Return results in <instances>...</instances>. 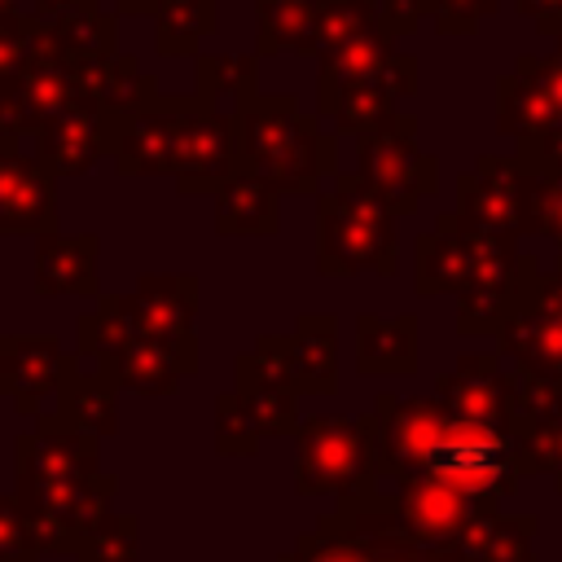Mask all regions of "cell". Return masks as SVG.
Instances as JSON below:
<instances>
[{
	"mask_svg": "<svg viewBox=\"0 0 562 562\" xmlns=\"http://www.w3.org/2000/svg\"><path fill=\"white\" fill-rule=\"evenodd\" d=\"M522 18H531V26L540 35H553L562 40V0H514Z\"/></svg>",
	"mask_w": 562,
	"mask_h": 562,
	"instance_id": "42",
	"label": "cell"
},
{
	"mask_svg": "<svg viewBox=\"0 0 562 562\" xmlns=\"http://www.w3.org/2000/svg\"><path fill=\"white\" fill-rule=\"evenodd\" d=\"M184 97H158L132 114L105 119V158L119 176H171Z\"/></svg>",
	"mask_w": 562,
	"mask_h": 562,
	"instance_id": "14",
	"label": "cell"
},
{
	"mask_svg": "<svg viewBox=\"0 0 562 562\" xmlns=\"http://www.w3.org/2000/svg\"><path fill=\"white\" fill-rule=\"evenodd\" d=\"M237 171V136L233 119L206 105L198 92H184V114H180V136H176V162L171 180L184 198L215 193L228 176Z\"/></svg>",
	"mask_w": 562,
	"mask_h": 562,
	"instance_id": "13",
	"label": "cell"
},
{
	"mask_svg": "<svg viewBox=\"0 0 562 562\" xmlns=\"http://www.w3.org/2000/svg\"><path fill=\"white\" fill-rule=\"evenodd\" d=\"M136 558H140V522L119 509H110L75 553V562H136Z\"/></svg>",
	"mask_w": 562,
	"mask_h": 562,
	"instance_id": "36",
	"label": "cell"
},
{
	"mask_svg": "<svg viewBox=\"0 0 562 562\" xmlns=\"http://www.w3.org/2000/svg\"><path fill=\"white\" fill-rule=\"evenodd\" d=\"M294 487L299 496H334L338 505L369 501L382 479L378 417L373 413H316L294 435Z\"/></svg>",
	"mask_w": 562,
	"mask_h": 562,
	"instance_id": "5",
	"label": "cell"
},
{
	"mask_svg": "<svg viewBox=\"0 0 562 562\" xmlns=\"http://www.w3.org/2000/svg\"><path fill=\"white\" fill-rule=\"evenodd\" d=\"M57 228V176L18 140H0V237H44Z\"/></svg>",
	"mask_w": 562,
	"mask_h": 562,
	"instance_id": "18",
	"label": "cell"
},
{
	"mask_svg": "<svg viewBox=\"0 0 562 562\" xmlns=\"http://www.w3.org/2000/svg\"><path fill=\"white\" fill-rule=\"evenodd\" d=\"M527 66L536 70V79L544 83V92L562 105V40H558V53H549V57H527Z\"/></svg>",
	"mask_w": 562,
	"mask_h": 562,
	"instance_id": "43",
	"label": "cell"
},
{
	"mask_svg": "<svg viewBox=\"0 0 562 562\" xmlns=\"http://www.w3.org/2000/svg\"><path fill=\"white\" fill-rule=\"evenodd\" d=\"M237 171L263 176L277 193H316L338 171V132L303 114L294 92H263L233 119Z\"/></svg>",
	"mask_w": 562,
	"mask_h": 562,
	"instance_id": "3",
	"label": "cell"
},
{
	"mask_svg": "<svg viewBox=\"0 0 562 562\" xmlns=\"http://www.w3.org/2000/svg\"><path fill=\"white\" fill-rule=\"evenodd\" d=\"M474 272V228L448 211L435 228L417 233L413 241V285L417 294H461Z\"/></svg>",
	"mask_w": 562,
	"mask_h": 562,
	"instance_id": "22",
	"label": "cell"
},
{
	"mask_svg": "<svg viewBox=\"0 0 562 562\" xmlns=\"http://www.w3.org/2000/svg\"><path fill=\"white\" fill-rule=\"evenodd\" d=\"M435 400L457 417L514 430V422H518V373L501 369V356H461L448 373L435 378Z\"/></svg>",
	"mask_w": 562,
	"mask_h": 562,
	"instance_id": "19",
	"label": "cell"
},
{
	"mask_svg": "<svg viewBox=\"0 0 562 562\" xmlns=\"http://www.w3.org/2000/svg\"><path fill=\"white\" fill-rule=\"evenodd\" d=\"M316 9H321V0H255V18H259L255 53L259 57H272V53L307 57Z\"/></svg>",
	"mask_w": 562,
	"mask_h": 562,
	"instance_id": "31",
	"label": "cell"
},
{
	"mask_svg": "<svg viewBox=\"0 0 562 562\" xmlns=\"http://www.w3.org/2000/svg\"><path fill=\"white\" fill-rule=\"evenodd\" d=\"M66 356V342L53 334H0V395L22 417L53 413Z\"/></svg>",
	"mask_w": 562,
	"mask_h": 562,
	"instance_id": "17",
	"label": "cell"
},
{
	"mask_svg": "<svg viewBox=\"0 0 562 562\" xmlns=\"http://www.w3.org/2000/svg\"><path fill=\"white\" fill-rule=\"evenodd\" d=\"M373 417H378L382 474L391 483L435 479L496 509V501H505L527 474V452L518 430L457 417L439 400H422V395L400 400L382 391L373 400Z\"/></svg>",
	"mask_w": 562,
	"mask_h": 562,
	"instance_id": "1",
	"label": "cell"
},
{
	"mask_svg": "<svg viewBox=\"0 0 562 562\" xmlns=\"http://www.w3.org/2000/svg\"><path fill=\"white\" fill-rule=\"evenodd\" d=\"M13 9H18V0H0V18H9Z\"/></svg>",
	"mask_w": 562,
	"mask_h": 562,
	"instance_id": "46",
	"label": "cell"
},
{
	"mask_svg": "<svg viewBox=\"0 0 562 562\" xmlns=\"http://www.w3.org/2000/svg\"><path fill=\"white\" fill-rule=\"evenodd\" d=\"M101 66L105 61H75L53 26L40 22V35L31 44V57L26 66L0 83V140H35V132L61 114L75 97H97V79H101Z\"/></svg>",
	"mask_w": 562,
	"mask_h": 562,
	"instance_id": "6",
	"label": "cell"
},
{
	"mask_svg": "<svg viewBox=\"0 0 562 562\" xmlns=\"http://www.w3.org/2000/svg\"><path fill=\"white\" fill-rule=\"evenodd\" d=\"M220 31V0H162L154 13V44L162 57H198L202 40Z\"/></svg>",
	"mask_w": 562,
	"mask_h": 562,
	"instance_id": "32",
	"label": "cell"
},
{
	"mask_svg": "<svg viewBox=\"0 0 562 562\" xmlns=\"http://www.w3.org/2000/svg\"><path fill=\"white\" fill-rule=\"evenodd\" d=\"M35 158L57 176H88L105 158V110L97 97H75L35 132Z\"/></svg>",
	"mask_w": 562,
	"mask_h": 562,
	"instance_id": "21",
	"label": "cell"
},
{
	"mask_svg": "<svg viewBox=\"0 0 562 562\" xmlns=\"http://www.w3.org/2000/svg\"><path fill=\"white\" fill-rule=\"evenodd\" d=\"M110 4H114V9H119V18H136V13H140V18H145V13H149V18H154V13H158V4H162V0H110Z\"/></svg>",
	"mask_w": 562,
	"mask_h": 562,
	"instance_id": "45",
	"label": "cell"
},
{
	"mask_svg": "<svg viewBox=\"0 0 562 562\" xmlns=\"http://www.w3.org/2000/svg\"><path fill=\"white\" fill-rule=\"evenodd\" d=\"M395 40H400V35H395L391 26H378V31L360 35V40H351V44H342V48L316 57V61H321V70H316V105L329 101L347 79H356V75L373 70L378 61L395 57Z\"/></svg>",
	"mask_w": 562,
	"mask_h": 562,
	"instance_id": "33",
	"label": "cell"
},
{
	"mask_svg": "<svg viewBox=\"0 0 562 562\" xmlns=\"http://www.w3.org/2000/svg\"><path fill=\"white\" fill-rule=\"evenodd\" d=\"M413 92H417V57L395 53V57L378 61L373 70L347 79L329 101L316 105V114L329 119L338 136H364L369 127H378L391 114H400L395 105L404 97H413Z\"/></svg>",
	"mask_w": 562,
	"mask_h": 562,
	"instance_id": "16",
	"label": "cell"
},
{
	"mask_svg": "<svg viewBox=\"0 0 562 562\" xmlns=\"http://www.w3.org/2000/svg\"><path fill=\"white\" fill-rule=\"evenodd\" d=\"M356 176L395 215H413L422 198L439 189V162L422 154L413 114H391L386 123L356 136Z\"/></svg>",
	"mask_w": 562,
	"mask_h": 562,
	"instance_id": "9",
	"label": "cell"
},
{
	"mask_svg": "<svg viewBox=\"0 0 562 562\" xmlns=\"http://www.w3.org/2000/svg\"><path fill=\"white\" fill-rule=\"evenodd\" d=\"M119 382L105 364L97 360H83V356H66V373H61V386H57V404L53 413L92 435V439H114L119 435Z\"/></svg>",
	"mask_w": 562,
	"mask_h": 562,
	"instance_id": "23",
	"label": "cell"
},
{
	"mask_svg": "<svg viewBox=\"0 0 562 562\" xmlns=\"http://www.w3.org/2000/svg\"><path fill=\"white\" fill-rule=\"evenodd\" d=\"M53 35L75 61H110L119 57V9L110 0H75L53 22Z\"/></svg>",
	"mask_w": 562,
	"mask_h": 562,
	"instance_id": "30",
	"label": "cell"
},
{
	"mask_svg": "<svg viewBox=\"0 0 562 562\" xmlns=\"http://www.w3.org/2000/svg\"><path fill=\"white\" fill-rule=\"evenodd\" d=\"M70 4H75V0H26L22 9H26V13L35 18V22H44V26H53V22H57V18H61V13L70 9Z\"/></svg>",
	"mask_w": 562,
	"mask_h": 562,
	"instance_id": "44",
	"label": "cell"
},
{
	"mask_svg": "<svg viewBox=\"0 0 562 562\" xmlns=\"http://www.w3.org/2000/svg\"><path fill=\"white\" fill-rule=\"evenodd\" d=\"M0 562H44V549L35 544L13 492H0Z\"/></svg>",
	"mask_w": 562,
	"mask_h": 562,
	"instance_id": "39",
	"label": "cell"
},
{
	"mask_svg": "<svg viewBox=\"0 0 562 562\" xmlns=\"http://www.w3.org/2000/svg\"><path fill=\"white\" fill-rule=\"evenodd\" d=\"M22 4H26V0H18V9H22Z\"/></svg>",
	"mask_w": 562,
	"mask_h": 562,
	"instance_id": "47",
	"label": "cell"
},
{
	"mask_svg": "<svg viewBox=\"0 0 562 562\" xmlns=\"http://www.w3.org/2000/svg\"><path fill=\"white\" fill-rule=\"evenodd\" d=\"M158 75L154 70H140L136 57L119 53L101 66V79H97V101L105 110V119H119V114H132L149 101H158Z\"/></svg>",
	"mask_w": 562,
	"mask_h": 562,
	"instance_id": "35",
	"label": "cell"
},
{
	"mask_svg": "<svg viewBox=\"0 0 562 562\" xmlns=\"http://www.w3.org/2000/svg\"><path fill=\"white\" fill-rule=\"evenodd\" d=\"M496 347L518 378L562 391V263L544 272L540 259L522 255L518 290L496 329Z\"/></svg>",
	"mask_w": 562,
	"mask_h": 562,
	"instance_id": "7",
	"label": "cell"
},
{
	"mask_svg": "<svg viewBox=\"0 0 562 562\" xmlns=\"http://www.w3.org/2000/svg\"><path fill=\"white\" fill-rule=\"evenodd\" d=\"M417 369V316H356V373L378 378V373H413Z\"/></svg>",
	"mask_w": 562,
	"mask_h": 562,
	"instance_id": "27",
	"label": "cell"
},
{
	"mask_svg": "<svg viewBox=\"0 0 562 562\" xmlns=\"http://www.w3.org/2000/svg\"><path fill=\"white\" fill-rule=\"evenodd\" d=\"M391 501H395L400 527L426 549H457L470 518L479 509H487V505L470 501L465 492H457L448 483H435V479H404V483H395Z\"/></svg>",
	"mask_w": 562,
	"mask_h": 562,
	"instance_id": "20",
	"label": "cell"
},
{
	"mask_svg": "<svg viewBox=\"0 0 562 562\" xmlns=\"http://www.w3.org/2000/svg\"><path fill=\"white\" fill-rule=\"evenodd\" d=\"M255 351L272 360L299 395H334L338 391V316L303 312L290 334H259Z\"/></svg>",
	"mask_w": 562,
	"mask_h": 562,
	"instance_id": "15",
	"label": "cell"
},
{
	"mask_svg": "<svg viewBox=\"0 0 562 562\" xmlns=\"http://www.w3.org/2000/svg\"><path fill=\"white\" fill-rule=\"evenodd\" d=\"M395 211L356 176H334V189L316 202V272L321 277H356L400 272V233Z\"/></svg>",
	"mask_w": 562,
	"mask_h": 562,
	"instance_id": "4",
	"label": "cell"
},
{
	"mask_svg": "<svg viewBox=\"0 0 562 562\" xmlns=\"http://www.w3.org/2000/svg\"><path fill=\"white\" fill-rule=\"evenodd\" d=\"M492 13H496V0H435L430 4V18H435L439 35H470Z\"/></svg>",
	"mask_w": 562,
	"mask_h": 562,
	"instance_id": "41",
	"label": "cell"
},
{
	"mask_svg": "<svg viewBox=\"0 0 562 562\" xmlns=\"http://www.w3.org/2000/svg\"><path fill=\"white\" fill-rule=\"evenodd\" d=\"M386 26V9L382 0H321L316 9V26H312V53L307 57H325L369 31Z\"/></svg>",
	"mask_w": 562,
	"mask_h": 562,
	"instance_id": "34",
	"label": "cell"
},
{
	"mask_svg": "<svg viewBox=\"0 0 562 562\" xmlns=\"http://www.w3.org/2000/svg\"><path fill=\"white\" fill-rule=\"evenodd\" d=\"M193 92L215 105L220 114L237 119L255 105L259 92V53H198L193 61Z\"/></svg>",
	"mask_w": 562,
	"mask_h": 562,
	"instance_id": "28",
	"label": "cell"
},
{
	"mask_svg": "<svg viewBox=\"0 0 562 562\" xmlns=\"http://www.w3.org/2000/svg\"><path fill=\"white\" fill-rule=\"evenodd\" d=\"M259 443H263V430L246 413L241 395L237 391H220L215 395V452L220 457H255Z\"/></svg>",
	"mask_w": 562,
	"mask_h": 562,
	"instance_id": "37",
	"label": "cell"
},
{
	"mask_svg": "<svg viewBox=\"0 0 562 562\" xmlns=\"http://www.w3.org/2000/svg\"><path fill=\"white\" fill-rule=\"evenodd\" d=\"M35 35H40V22L26 9H13L9 18H0V83H9L26 66Z\"/></svg>",
	"mask_w": 562,
	"mask_h": 562,
	"instance_id": "40",
	"label": "cell"
},
{
	"mask_svg": "<svg viewBox=\"0 0 562 562\" xmlns=\"http://www.w3.org/2000/svg\"><path fill=\"white\" fill-rule=\"evenodd\" d=\"M496 127L518 145L514 158L536 171L562 176V105L544 92L527 57H518L514 70L496 83Z\"/></svg>",
	"mask_w": 562,
	"mask_h": 562,
	"instance_id": "11",
	"label": "cell"
},
{
	"mask_svg": "<svg viewBox=\"0 0 562 562\" xmlns=\"http://www.w3.org/2000/svg\"><path fill=\"white\" fill-rule=\"evenodd\" d=\"M75 356L97 360L114 373V382L140 400H162L176 395L180 382L193 373L167 342L136 334L105 299H97L92 312L79 316L75 325Z\"/></svg>",
	"mask_w": 562,
	"mask_h": 562,
	"instance_id": "8",
	"label": "cell"
},
{
	"mask_svg": "<svg viewBox=\"0 0 562 562\" xmlns=\"http://www.w3.org/2000/svg\"><path fill=\"white\" fill-rule=\"evenodd\" d=\"M233 391L241 395L246 413L255 417V426L263 430V439H281V435H299V391L294 382L272 364L263 360L255 347L241 351L233 360Z\"/></svg>",
	"mask_w": 562,
	"mask_h": 562,
	"instance_id": "24",
	"label": "cell"
},
{
	"mask_svg": "<svg viewBox=\"0 0 562 562\" xmlns=\"http://www.w3.org/2000/svg\"><path fill=\"white\" fill-rule=\"evenodd\" d=\"M97 233H44L35 237V294L40 299H61V294H83L101 299L97 290Z\"/></svg>",
	"mask_w": 562,
	"mask_h": 562,
	"instance_id": "25",
	"label": "cell"
},
{
	"mask_svg": "<svg viewBox=\"0 0 562 562\" xmlns=\"http://www.w3.org/2000/svg\"><path fill=\"white\" fill-rule=\"evenodd\" d=\"M536 514H501V509H479L457 540V549L470 562H531V536H536Z\"/></svg>",
	"mask_w": 562,
	"mask_h": 562,
	"instance_id": "29",
	"label": "cell"
},
{
	"mask_svg": "<svg viewBox=\"0 0 562 562\" xmlns=\"http://www.w3.org/2000/svg\"><path fill=\"white\" fill-rule=\"evenodd\" d=\"M277 189L255 171H233L215 193V233L220 237H272L277 233Z\"/></svg>",
	"mask_w": 562,
	"mask_h": 562,
	"instance_id": "26",
	"label": "cell"
},
{
	"mask_svg": "<svg viewBox=\"0 0 562 562\" xmlns=\"http://www.w3.org/2000/svg\"><path fill=\"white\" fill-rule=\"evenodd\" d=\"M457 215L474 228L518 237L531 220V167L522 158L483 154L474 171L457 176Z\"/></svg>",
	"mask_w": 562,
	"mask_h": 562,
	"instance_id": "12",
	"label": "cell"
},
{
	"mask_svg": "<svg viewBox=\"0 0 562 562\" xmlns=\"http://www.w3.org/2000/svg\"><path fill=\"white\" fill-rule=\"evenodd\" d=\"M105 303L145 338L167 342L198 373V277L193 272H140L132 294H105Z\"/></svg>",
	"mask_w": 562,
	"mask_h": 562,
	"instance_id": "10",
	"label": "cell"
},
{
	"mask_svg": "<svg viewBox=\"0 0 562 562\" xmlns=\"http://www.w3.org/2000/svg\"><path fill=\"white\" fill-rule=\"evenodd\" d=\"M18 505L44 553L70 558L83 536L110 514L119 479L101 470V439L66 426L57 413L35 417V430L13 443Z\"/></svg>",
	"mask_w": 562,
	"mask_h": 562,
	"instance_id": "2",
	"label": "cell"
},
{
	"mask_svg": "<svg viewBox=\"0 0 562 562\" xmlns=\"http://www.w3.org/2000/svg\"><path fill=\"white\" fill-rule=\"evenodd\" d=\"M527 233H544L558 246V263H562V176L531 167V220H527Z\"/></svg>",
	"mask_w": 562,
	"mask_h": 562,
	"instance_id": "38",
	"label": "cell"
}]
</instances>
